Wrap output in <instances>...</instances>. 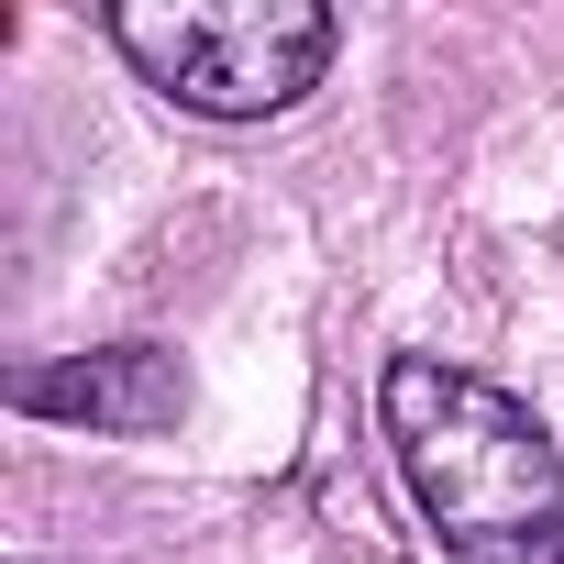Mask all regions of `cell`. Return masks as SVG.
<instances>
[{"instance_id": "6da1fadb", "label": "cell", "mask_w": 564, "mask_h": 564, "mask_svg": "<svg viewBox=\"0 0 564 564\" xmlns=\"http://www.w3.org/2000/svg\"><path fill=\"white\" fill-rule=\"evenodd\" d=\"M377 421L410 509L454 564H564V454L498 377L399 355L377 377Z\"/></svg>"}, {"instance_id": "7a4b0ae2", "label": "cell", "mask_w": 564, "mask_h": 564, "mask_svg": "<svg viewBox=\"0 0 564 564\" xmlns=\"http://www.w3.org/2000/svg\"><path fill=\"white\" fill-rule=\"evenodd\" d=\"M100 34L133 56L144 89H166L199 122L289 111L333 67V45H344V23L322 0H111Z\"/></svg>"}, {"instance_id": "3957f363", "label": "cell", "mask_w": 564, "mask_h": 564, "mask_svg": "<svg viewBox=\"0 0 564 564\" xmlns=\"http://www.w3.org/2000/svg\"><path fill=\"white\" fill-rule=\"evenodd\" d=\"M12 410L144 443V432H166V421L188 410V377H177L166 344H100V355H67V366H23V377H12Z\"/></svg>"}]
</instances>
